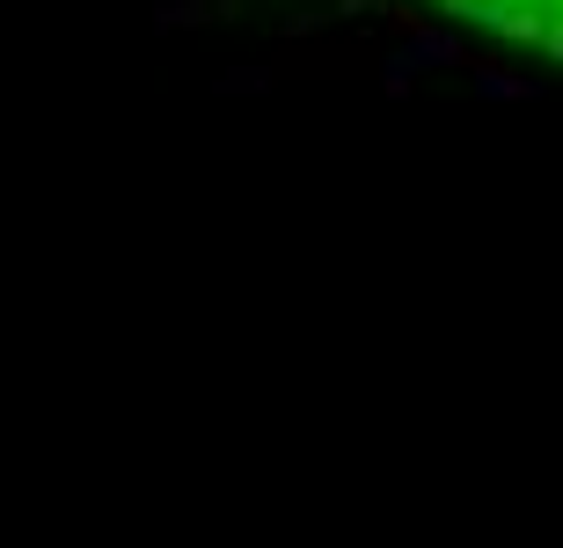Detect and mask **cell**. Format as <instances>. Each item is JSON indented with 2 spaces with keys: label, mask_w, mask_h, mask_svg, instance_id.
Segmentation results:
<instances>
[{
  "label": "cell",
  "mask_w": 563,
  "mask_h": 548,
  "mask_svg": "<svg viewBox=\"0 0 563 548\" xmlns=\"http://www.w3.org/2000/svg\"><path fill=\"white\" fill-rule=\"evenodd\" d=\"M454 15H483V22H505V30H534L549 22V0H446Z\"/></svg>",
  "instance_id": "1"
}]
</instances>
